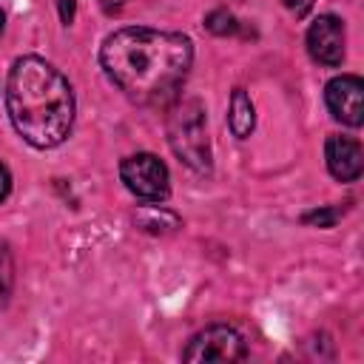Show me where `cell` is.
<instances>
[{
	"label": "cell",
	"instance_id": "cell-1",
	"mask_svg": "<svg viewBox=\"0 0 364 364\" xmlns=\"http://www.w3.org/2000/svg\"><path fill=\"white\" fill-rule=\"evenodd\" d=\"M100 63L108 80L134 102L165 105L182 88L191 63L193 46L185 34L156 31V28H119L102 48Z\"/></svg>",
	"mask_w": 364,
	"mask_h": 364
},
{
	"label": "cell",
	"instance_id": "cell-2",
	"mask_svg": "<svg viewBox=\"0 0 364 364\" xmlns=\"http://www.w3.org/2000/svg\"><path fill=\"white\" fill-rule=\"evenodd\" d=\"M6 108L17 134L34 148L60 145L74 122L68 80L40 57H20L6 80Z\"/></svg>",
	"mask_w": 364,
	"mask_h": 364
},
{
	"label": "cell",
	"instance_id": "cell-3",
	"mask_svg": "<svg viewBox=\"0 0 364 364\" xmlns=\"http://www.w3.org/2000/svg\"><path fill=\"white\" fill-rule=\"evenodd\" d=\"M168 139L173 154L196 168V171H208L210 168V145H208V131H205V111L196 100L179 102L176 111L168 119Z\"/></svg>",
	"mask_w": 364,
	"mask_h": 364
},
{
	"label": "cell",
	"instance_id": "cell-4",
	"mask_svg": "<svg viewBox=\"0 0 364 364\" xmlns=\"http://www.w3.org/2000/svg\"><path fill=\"white\" fill-rule=\"evenodd\" d=\"M119 179L125 182V188L134 196L148 199V202H162L168 196V191H171L168 168L154 154H134V156L122 159Z\"/></svg>",
	"mask_w": 364,
	"mask_h": 364
},
{
	"label": "cell",
	"instance_id": "cell-5",
	"mask_svg": "<svg viewBox=\"0 0 364 364\" xmlns=\"http://www.w3.org/2000/svg\"><path fill=\"white\" fill-rule=\"evenodd\" d=\"M245 355H247V347H245L242 336L233 327H228V324L205 327L182 350V358L191 361V364H202V361H242Z\"/></svg>",
	"mask_w": 364,
	"mask_h": 364
},
{
	"label": "cell",
	"instance_id": "cell-6",
	"mask_svg": "<svg viewBox=\"0 0 364 364\" xmlns=\"http://www.w3.org/2000/svg\"><path fill=\"white\" fill-rule=\"evenodd\" d=\"M324 102L338 122L358 128L364 122V82H361V77H355V74L333 77L324 88Z\"/></svg>",
	"mask_w": 364,
	"mask_h": 364
},
{
	"label": "cell",
	"instance_id": "cell-7",
	"mask_svg": "<svg viewBox=\"0 0 364 364\" xmlns=\"http://www.w3.org/2000/svg\"><path fill=\"white\" fill-rule=\"evenodd\" d=\"M307 51L321 65H338L344 60V23L336 14H321L307 28Z\"/></svg>",
	"mask_w": 364,
	"mask_h": 364
},
{
	"label": "cell",
	"instance_id": "cell-8",
	"mask_svg": "<svg viewBox=\"0 0 364 364\" xmlns=\"http://www.w3.org/2000/svg\"><path fill=\"white\" fill-rule=\"evenodd\" d=\"M324 159H327V171L338 182H355L361 176L364 154H361V142L353 136L333 134L324 145Z\"/></svg>",
	"mask_w": 364,
	"mask_h": 364
},
{
	"label": "cell",
	"instance_id": "cell-9",
	"mask_svg": "<svg viewBox=\"0 0 364 364\" xmlns=\"http://www.w3.org/2000/svg\"><path fill=\"white\" fill-rule=\"evenodd\" d=\"M228 125H230L233 136H239V139L250 136V131L256 125V111H253V102H250V97H247L245 88H233V94H230Z\"/></svg>",
	"mask_w": 364,
	"mask_h": 364
},
{
	"label": "cell",
	"instance_id": "cell-10",
	"mask_svg": "<svg viewBox=\"0 0 364 364\" xmlns=\"http://www.w3.org/2000/svg\"><path fill=\"white\" fill-rule=\"evenodd\" d=\"M11 284H14V262H11V250H9V245L0 239V307L9 301V296H11Z\"/></svg>",
	"mask_w": 364,
	"mask_h": 364
},
{
	"label": "cell",
	"instance_id": "cell-11",
	"mask_svg": "<svg viewBox=\"0 0 364 364\" xmlns=\"http://www.w3.org/2000/svg\"><path fill=\"white\" fill-rule=\"evenodd\" d=\"M205 26H208V31H213V34H233V31H236V20H233V14L225 11V9L210 11L208 20H205Z\"/></svg>",
	"mask_w": 364,
	"mask_h": 364
},
{
	"label": "cell",
	"instance_id": "cell-12",
	"mask_svg": "<svg viewBox=\"0 0 364 364\" xmlns=\"http://www.w3.org/2000/svg\"><path fill=\"white\" fill-rule=\"evenodd\" d=\"M336 219H338V208H321V210H310V213H304V222L318 225V228H330Z\"/></svg>",
	"mask_w": 364,
	"mask_h": 364
},
{
	"label": "cell",
	"instance_id": "cell-13",
	"mask_svg": "<svg viewBox=\"0 0 364 364\" xmlns=\"http://www.w3.org/2000/svg\"><path fill=\"white\" fill-rule=\"evenodd\" d=\"M57 11H60V20L68 26L74 20V11H77V0H57Z\"/></svg>",
	"mask_w": 364,
	"mask_h": 364
},
{
	"label": "cell",
	"instance_id": "cell-14",
	"mask_svg": "<svg viewBox=\"0 0 364 364\" xmlns=\"http://www.w3.org/2000/svg\"><path fill=\"white\" fill-rule=\"evenodd\" d=\"M287 11H293L296 17H304L310 9H313V0H282Z\"/></svg>",
	"mask_w": 364,
	"mask_h": 364
},
{
	"label": "cell",
	"instance_id": "cell-15",
	"mask_svg": "<svg viewBox=\"0 0 364 364\" xmlns=\"http://www.w3.org/2000/svg\"><path fill=\"white\" fill-rule=\"evenodd\" d=\"M9 191H11V173H9V168L0 162V202L9 196Z\"/></svg>",
	"mask_w": 364,
	"mask_h": 364
},
{
	"label": "cell",
	"instance_id": "cell-16",
	"mask_svg": "<svg viewBox=\"0 0 364 364\" xmlns=\"http://www.w3.org/2000/svg\"><path fill=\"white\" fill-rule=\"evenodd\" d=\"M100 6H102V11H105V14H114V11H119V9H122V0H100Z\"/></svg>",
	"mask_w": 364,
	"mask_h": 364
},
{
	"label": "cell",
	"instance_id": "cell-17",
	"mask_svg": "<svg viewBox=\"0 0 364 364\" xmlns=\"http://www.w3.org/2000/svg\"><path fill=\"white\" fill-rule=\"evenodd\" d=\"M0 31H3V11H0Z\"/></svg>",
	"mask_w": 364,
	"mask_h": 364
}]
</instances>
